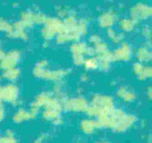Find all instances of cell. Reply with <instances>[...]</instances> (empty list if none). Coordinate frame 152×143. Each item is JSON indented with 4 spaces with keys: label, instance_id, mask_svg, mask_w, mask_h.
Masks as SVG:
<instances>
[{
    "label": "cell",
    "instance_id": "9",
    "mask_svg": "<svg viewBox=\"0 0 152 143\" xmlns=\"http://www.w3.org/2000/svg\"><path fill=\"white\" fill-rule=\"evenodd\" d=\"M2 56H3V53H2V51L0 50V58H1Z\"/></svg>",
    "mask_w": 152,
    "mask_h": 143
},
{
    "label": "cell",
    "instance_id": "10",
    "mask_svg": "<svg viewBox=\"0 0 152 143\" xmlns=\"http://www.w3.org/2000/svg\"><path fill=\"white\" fill-rule=\"evenodd\" d=\"M0 91H1V88H0Z\"/></svg>",
    "mask_w": 152,
    "mask_h": 143
},
{
    "label": "cell",
    "instance_id": "8",
    "mask_svg": "<svg viewBox=\"0 0 152 143\" xmlns=\"http://www.w3.org/2000/svg\"><path fill=\"white\" fill-rule=\"evenodd\" d=\"M4 118V111L3 108H0V122L3 120Z\"/></svg>",
    "mask_w": 152,
    "mask_h": 143
},
{
    "label": "cell",
    "instance_id": "11",
    "mask_svg": "<svg viewBox=\"0 0 152 143\" xmlns=\"http://www.w3.org/2000/svg\"><path fill=\"white\" fill-rule=\"evenodd\" d=\"M0 104H1V100H0Z\"/></svg>",
    "mask_w": 152,
    "mask_h": 143
},
{
    "label": "cell",
    "instance_id": "7",
    "mask_svg": "<svg viewBox=\"0 0 152 143\" xmlns=\"http://www.w3.org/2000/svg\"><path fill=\"white\" fill-rule=\"evenodd\" d=\"M10 25L3 19H0V31H8L10 29Z\"/></svg>",
    "mask_w": 152,
    "mask_h": 143
},
{
    "label": "cell",
    "instance_id": "12",
    "mask_svg": "<svg viewBox=\"0 0 152 143\" xmlns=\"http://www.w3.org/2000/svg\"><path fill=\"white\" fill-rule=\"evenodd\" d=\"M0 139H1V138H0Z\"/></svg>",
    "mask_w": 152,
    "mask_h": 143
},
{
    "label": "cell",
    "instance_id": "5",
    "mask_svg": "<svg viewBox=\"0 0 152 143\" xmlns=\"http://www.w3.org/2000/svg\"><path fill=\"white\" fill-rule=\"evenodd\" d=\"M0 143H17L15 139L14 138L11 134L7 135L6 136L3 137L0 139Z\"/></svg>",
    "mask_w": 152,
    "mask_h": 143
},
{
    "label": "cell",
    "instance_id": "1",
    "mask_svg": "<svg viewBox=\"0 0 152 143\" xmlns=\"http://www.w3.org/2000/svg\"><path fill=\"white\" fill-rule=\"evenodd\" d=\"M18 89L14 85H8L6 87L1 89L0 91V99L4 100L8 102H14L17 99Z\"/></svg>",
    "mask_w": 152,
    "mask_h": 143
},
{
    "label": "cell",
    "instance_id": "6",
    "mask_svg": "<svg viewBox=\"0 0 152 143\" xmlns=\"http://www.w3.org/2000/svg\"><path fill=\"white\" fill-rule=\"evenodd\" d=\"M17 75H18V72L16 70H9L7 71L5 77L8 79H15L17 78Z\"/></svg>",
    "mask_w": 152,
    "mask_h": 143
},
{
    "label": "cell",
    "instance_id": "2",
    "mask_svg": "<svg viewBox=\"0 0 152 143\" xmlns=\"http://www.w3.org/2000/svg\"><path fill=\"white\" fill-rule=\"evenodd\" d=\"M134 16L138 20H143L149 16H152V7H149L142 4L137 5L134 9Z\"/></svg>",
    "mask_w": 152,
    "mask_h": 143
},
{
    "label": "cell",
    "instance_id": "3",
    "mask_svg": "<svg viewBox=\"0 0 152 143\" xmlns=\"http://www.w3.org/2000/svg\"><path fill=\"white\" fill-rule=\"evenodd\" d=\"M16 56L17 55L15 54H11L9 56H7L6 58H4L2 62H1V67L4 69H11L15 64L16 61Z\"/></svg>",
    "mask_w": 152,
    "mask_h": 143
},
{
    "label": "cell",
    "instance_id": "4",
    "mask_svg": "<svg viewBox=\"0 0 152 143\" xmlns=\"http://www.w3.org/2000/svg\"><path fill=\"white\" fill-rule=\"evenodd\" d=\"M31 113L27 112L26 111H24V110H20L15 116H14V121L15 123H20L22 121H25L26 119L30 118Z\"/></svg>",
    "mask_w": 152,
    "mask_h": 143
}]
</instances>
